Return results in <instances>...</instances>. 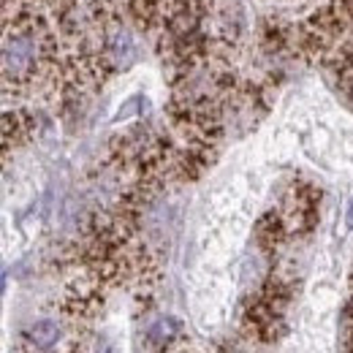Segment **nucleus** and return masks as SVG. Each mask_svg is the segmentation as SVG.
Segmentation results:
<instances>
[{
  "label": "nucleus",
  "instance_id": "nucleus-5",
  "mask_svg": "<svg viewBox=\"0 0 353 353\" xmlns=\"http://www.w3.org/2000/svg\"><path fill=\"white\" fill-rule=\"evenodd\" d=\"M345 92H348V98L353 101V68L345 71Z\"/></svg>",
  "mask_w": 353,
  "mask_h": 353
},
{
  "label": "nucleus",
  "instance_id": "nucleus-2",
  "mask_svg": "<svg viewBox=\"0 0 353 353\" xmlns=\"http://www.w3.org/2000/svg\"><path fill=\"white\" fill-rule=\"evenodd\" d=\"M63 343V326L52 318L36 321L25 332V351L28 353H57Z\"/></svg>",
  "mask_w": 353,
  "mask_h": 353
},
{
  "label": "nucleus",
  "instance_id": "nucleus-6",
  "mask_svg": "<svg viewBox=\"0 0 353 353\" xmlns=\"http://www.w3.org/2000/svg\"><path fill=\"white\" fill-rule=\"evenodd\" d=\"M345 225H348V231H353V199H351V204H348V215H345Z\"/></svg>",
  "mask_w": 353,
  "mask_h": 353
},
{
  "label": "nucleus",
  "instance_id": "nucleus-3",
  "mask_svg": "<svg viewBox=\"0 0 353 353\" xmlns=\"http://www.w3.org/2000/svg\"><path fill=\"white\" fill-rule=\"evenodd\" d=\"M182 337V323L172 315H161L147 326V343L155 348H169Z\"/></svg>",
  "mask_w": 353,
  "mask_h": 353
},
{
  "label": "nucleus",
  "instance_id": "nucleus-4",
  "mask_svg": "<svg viewBox=\"0 0 353 353\" xmlns=\"http://www.w3.org/2000/svg\"><path fill=\"white\" fill-rule=\"evenodd\" d=\"M106 54H109L120 68H128L133 60H136L139 49H136V41H133V36L128 30H112V33L106 36Z\"/></svg>",
  "mask_w": 353,
  "mask_h": 353
},
{
  "label": "nucleus",
  "instance_id": "nucleus-7",
  "mask_svg": "<svg viewBox=\"0 0 353 353\" xmlns=\"http://www.w3.org/2000/svg\"><path fill=\"white\" fill-rule=\"evenodd\" d=\"M98 353H114V351H112V345H101V348H98Z\"/></svg>",
  "mask_w": 353,
  "mask_h": 353
},
{
  "label": "nucleus",
  "instance_id": "nucleus-1",
  "mask_svg": "<svg viewBox=\"0 0 353 353\" xmlns=\"http://www.w3.org/2000/svg\"><path fill=\"white\" fill-rule=\"evenodd\" d=\"M36 63H39V41L33 33H28V30L6 33V39H3V77H6V82L30 77Z\"/></svg>",
  "mask_w": 353,
  "mask_h": 353
}]
</instances>
